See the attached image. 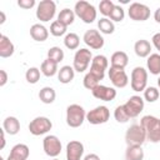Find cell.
<instances>
[{"label":"cell","mask_w":160,"mask_h":160,"mask_svg":"<svg viewBox=\"0 0 160 160\" xmlns=\"http://www.w3.org/2000/svg\"><path fill=\"white\" fill-rule=\"evenodd\" d=\"M140 125L146 132V140L160 142V119L152 115H145L140 120Z\"/></svg>","instance_id":"6da1fadb"},{"label":"cell","mask_w":160,"mask_h":160,"mask_svg":"<svg viewBox=\"0 0 160 160\" xmlns=\"http://www.w3.org/2000/svg\"><path fill=\"white\" fill-rule=\"evenodd\" d=\"M146 140V132L140 124H132L125 132V142L128 146H141Z\"/></svg>","instance_id":"7a4b0ae2"},{"label":"cell","mask_w":160,"mask_h":160,"mask_svg":"<svg viewBox=\"0 0 160 160\" xmlns=\"http://www.w3.org/2000/svg\"><path fill=\"white\" fill-rule=\"evenodd\" d=\"M74 12L76 16H79L85 24H91L94 20H96V9L94 5L85 0H80L75 4Z\"/></svg>","instance_id":"3957f363"},{"label":"cell","mask_w":160,"mask_h":160,"mask_svg":"<svg viewBox=\"0 0 160 160\" xmlns=\"http://www.w3.org/2000/svg\"><path fill=\"white\" fill-rule=\"evenodd\" d=\"M86 119V112L79 104H71L66 109V124L70 128H79Z\"/></svg>","instance_id":"277c9868"},{"label":"cell","mask_w":160,"mask_h":160,"mask_svg":"<svg viewBox=\"0 0 160 160\" xmlns=\"http://www.w3.org/2000/svg\"><path fill=\"white\" fill-rule=\"evenodd\" d=\"M146 84H148V71L141 66L134 68L130 78L131 89L134 91H144L146 89Z\"/></svg>","instance_id":"5b68a950"},{"label":"cell","mask_w":160,"mask_h":160,"mask_svg":"<svg viewBox=\"0 0 160 160\" xmlns=\"http://www.w3.org/2000/svg\"><path fill=\"white\" fill-rule=\"evenodd\" d=\"M92 61V54L89 49H79L76 50L75 55H74V62H72V68L75 71L78 72H84L89 64Z\"/></svg>","instance_id":"8992f818"},{"label":"cell","mask_w":160,"mask_h":160,"mask_svg":"<svg viewBox=\"0 0 160 160\" xmlns=\"http://www.w3.org/2000/svg\"><path fill=\"white\" fill-rule=\"evenodd\" d=\"M55 11H56V5L52 0H42L38 4L36 18L42 22H48L55 16Z\"/></svg>","instance_id":"52a82bcc"},{"label":"cell","mask_w":160,"mask_h":160,"mask_svg":"<svg viewBox=\"0 0 160 160\" xmlns=\"http://www.w3.org/2000/svg\"><path fill=\"white\" fill-rule=\"evenodd\" d=\"M51 128H52V122L46 116H38V118L32 119L29 124V131L35 136L44 135V134L49 132L51 130Z\"/></svg>","instance_id":"ba28073f"},{"label":"cell","mask_w":160,"mask_h":160,"mask_svg":"<svg viewBox=\"0 0 160 160\" xmlns=\"http://www.w3.org/2000/svg\"><path fill=\"white\" fill-rule=\"evenodd\" d=\"M109 118H110V111L104 105L96 106L95 109H92L89 112H86V120L92 125L105 124L109 120Z\"/></svg>","instance_id":"9c48e42d"},{"label":"cell","mask_w":160,"mask_h":160,"mask_svg":"<svg viewBox=\"0 0 160 160\" xmlns=\"http://www.w3.org/2000/svg\"><path fill=\"white\" fill-rule=\"evenodd\" d=\"M128 15L134 21H145L150 18V9L149 6L140 4V2H132L129 6Z\"/></svg>","instance_id":"30bf717a"},{"label":"cell","mask_w":160,"mask_h":160,"mask_svg":"<svg viewBox=\"0 0 160 160\" xmlns=\"http://www.w3.org/2000/svg\"><path fill=\"white\" fill-rule=\"evenodd\" d=\"M44 152L50 158H56L61 152V141L55 135H48L42 140Z\"/></svg>","instance_id":"8fae6325"},{"label":"cell","mask_w":160,"mask_h":160,"mask_svg":"<svg viewBox=\"0 0 160 160\" xmlns=\"http://www.w3.org/2000/svg\"><path fill=\"white\" fill-rule=\"evenodd\" d=\"M108 75H109V79L111 81V84L115 88L122 89L129 84V78H128V75L125 72V69L110 66V69L108 71Z\"/></svg>","instance_id":"7c38bea8"},{"label":"cell","mask_w":160,"mask_h":160,"mask_svg":"<svg viewBox=\"0 0 160 160\" xmlns=\"http://www.w3.org/2000/svg\"><path fill=\"white\" fill-rule=\"evenodd\" d=\"M124 108L128 112V115L131 118H136L140 115V112L144 110V99L139 95L130 96L129 100L124 104Z\"/></svg>","instance_id":"4fadbf2b"},{"label":"cell","mask_w":160,"mask_h":160,"mask_svg":"<svg viewBox=\"0 0 160 160\" xmlns=\"http://www.w3.org/2000/svg\"><path fill=\"white\" fill-rule=\"evenodd\" d=\"M82 40L90 49H94V50H99L104 46V38L95 29L86 30L84 36H82Z\"/></svg>","instance_id":"5bb4252c"},{"label":"cell","mask_w":160,"mask_h":160,"mask_svg":"<svg viewBox=\"0 0 160 160\" xmlns=\"http://www.w3.org/2000/svg\"><path fill=\"white\" fill-rule=\"evenodd\" d=\"M91 94L94 98H96L99 100H104V101H111L116 98V90L114 88L100 85V84L95 89L91 90Z\"/></svg>","instance_id":"9a60e30c"},{"label":"cell","mask_w":160,"mask_h":160,"mask_svg":"<svg viewBox=\"0 0 160 160\" xmlns=\"http://www.w3.org/2000/svg\"><path fill=\"white\" fill-rule=\"evenodd\" d=\"M84 145L78 140H71L66 145V160H81Z\"/></svg>","instance_id":"2e32d148"},{"label":"cell","mask_w":160,"mask_h":160,"mask_svg":"<svg viewBox=\"0 0 160 160\" xmlns=\"http://www.w3.org/2000/svg\"><path fill=\"white\" fill-rule=\"evenodd\" d=\"M30 154L29 146L25 144H16L10 150V154L8 156V160H28Z\"/></svg>","instance_id":"e0dca14e"},{"label":"cell","mask_w":160,"mask_h":160,"mask_svg":"<svg viewBox=\"0 0 160 160\" xmlns=\"http://www.w3.org/2000/svg\"><path fill=\"white\" fill-rule=\"evenodd\" d=\"M30 36L35 40V41H39V42H42L48 39L49 36V31L48 29L41 25V24H34L31 28H30Z\"/></svg>","instance_id":"ac0fdd59"},{"label":"cell","mask_w":160,"mask_h":160,"mask_svg":"<svg viewBox=\"0 0 160 160\" xmlns=\"http://www.w3.org/2000/svg\"><path fill=\"white\" fill-rule=\"evenodd\" d=\"M15 51V46L6 35H0V56L10 58Z\"/></svg>","instance_id":"d6986e66"},{"label":"cell","mask_w":160,"mask_h":160,"mask_svg":"<svg viewBox=\"0 0 160 160\" xmlns=\"http://www.w3.org/2000/svg\"><path fill=\"white\" fill-rule=\"evenodd\" d=\"M2 129L9 135H16L20 131V121L15 116H8L2 122Z\"/></svg>","instance_id":"ffe728a7"},{"label":"cell","mask_w":160,"mask_h":160,"mask_svg":"<svg viewBox=\"0 0 160 160\" xmlns=\"http://www.w3.org/2000/svg\"><path fill=\"white\" fill-rule=\"evenodd\" d=\"M74 75H75V70L70 65H64L58 71V79H59V81L61 84H69V82H71L72 79H74Z\"/></svg>","instance_id":"44dd1931"},{"label":"cell","mask_w":160,"mask_h":160,"mask_svg":"<svg viewBox=\"0 0 160 160\" xmlns=\"http://www.w3.org/2000/svg\"><path fill=\"white\" fill-rule=\"evenodd\" d=\"M134 51L139 58H148L150 55L151 51V45L148 40L145 39H140L135 42L134 45Z\"/></svg>","instance_id":"7402d4cb"},{"label":"cell","mask_w":160,"mask_h":160,"mask_svg":"<svg viewBox=\"0 0 160 160\" xmlns=\"http://www.w3.org/2000/svg\"><path fill=\"white\" fill-rule=\"evenodd\" d=\"M128 62H129V56L124 51H115L110 58V64L111 66H115V68L125 69Z\"/></svg>","instance_id":"603a6c76"},{"label":"cell","mask_w":160,"mask_h":160,"mask_svg":"<svg viewBox=\"0 0 160 160\" xmlns=\"http://www.w3.org/2000/svg\"><path fill=\"white\" fill-rule=\"evenodd\" d=\"M40 71L42 75L48 76V78H51L54 76L55 74H58L59 69H58V62L50 60V59H46L41 62V66H40Z\"/></svg>","instance_id":"cb8c5ba5"},{"label":"cell","mask_w":160,"mask_h":160,"mask_svg":"<svg viewBox=\"0 0 160 160\" xmlns=\"http://www.w3.org/2000/svg\"><path fill=\"white\" fill-rule=\"evenodd\" d=\"M148 70L152 75H160V54H150L146 60Z\"/></svg>","instance_id":"d4e9b609"},{"label":"cell","mask_w":160,"mask_h":160,"mask_svg":"<svg viewBox=\"0 0 160 160\" xmlns=\"http://www.w3.org/2000/svg\"><path fill=\"white\" fill-rule=\"evenodd\" d=\"M55 98H56V92L50 86H45L39 91V99L44 104H52L55 101Z\"/></svg>","instance_id":"484cf974"},{"label":"cell","mask_w":160,"mask_h":160,"mask_svg":"<svg viewBox=\"0 0 160 160\" xmlns=\"http://www.w3.org/2000/svg\"><path fill=\"white\" fill-rule=\"evenodd\" d=\"M126 160H144V150L141 146H128L125 151Z\"/></svg>","instance_id":"4316f807"},{"label":"cell","mask_w":160,"mask_h":160,"mask_svg":"<svg viewBox=\"0 0 160 160\" xmlns=\"http://www.w3.org/2000/svg\"><path fill=\"white\" fill-rule=\"evenodd\" d=\"M74 20H75V12L74 10H70V9H62L58 15V21H60L65 26L71 25Z\"/></svg>","instance_id":"83f0119b"},{"label":"cell","mask_w":160,"mask_h":160,"mask_svg":"<svg viewBox=\"0 0 160 160\" xmlns=\"http://www.w3.org/2000/svg\"><path fill=\"white\" fill-rule=\"evenodd\" d=\"M98 28L100 30V32L102 34H106V35H110L115 31V25L114 22L108 19V18H101L99 21H98Z\"/></svg>","instance_id":"f1b7e54d"},{"label":"cell","mask_w":160,"mask_h":160,"mask_svg":"<svg viewBox=\"0 0 160 160\" xmlns=\"http://www.w3.org/2000/svg\"><path fill=\"white\" fill-rule=\"evenodd\" d=\"M64 44L68 49L70 50H75L79 48L80 45V38L75 34V32H69L65 35V39H64Z\"/></svg>","instance_id":"f546056e"},{"label":"cell","mask_w":160,"mask_h":160,"mask_svg":"<svg viewBox=\"0 0 160 160\" xmlns=\"http://www.w3.org/2000/svg\"><path fill=\"white\" fill-rule=\"evenodd\" d=\"M48 59H50V60H52V61H55V62L59 64L64 59V51H62V49L59 48V46L50 48L48 50Z\"/></svg>","instance_id":"4dcf8cb0"},{"label":"cell","mask_w":160,"mask_h":160,"mask_svg":"<svg viewBox=\"0 0 160 160\" xmlns=\"http://www.w3.org/2000/svg\"><path fill=\"white\" fill-rule=\"evenodd\" d=\"M99 82H100V80H99L94 74H91L90 71L86 72V75L84 76V80H82V84H84V86H85L88 90L95 89V88L99 85Z\"/></svg>","instance_id":"1f68e13d"},{"label":"cell","mask_w":160,"mask_h":160,"mask_svg":"<svg viewBox=\"0 0 160 160\" xmlns=\"http://www.w3.org/2000/svg\"><path fill=\"white\" fill-rule=\"evenodd\" d=\"M114 118H115V120L118 122H121V124L122 122H128L130 120V116L128 115L124 105H119V106L115 108V110H114Z\"/></svg>","instance_id":"d6a6232c"},{"label":"cell","mask_w":160,"mask_h":160,"mask_svg":"<svg viewBox=\"0 0 160 160\" xmlns=\"http://www.w3.org/2000/svg\"><path fill=\"white\" fill-rule=\"evenodd\" d=\"M40 69L38 68H29L25 72V79L29 84H36L40 80Z\"/></svg>","instance_id":"836d02e7"},{"label":"cell","mask_w":160,"mask_h":160,"mask_svg":"<svg viewBox=\"0 0 160 160\" xmlns=\"http://www.w3.org/2000/svg\"><path fill=\"white\" fill-rule=\"evenodd\" d=\"M66 28H68V26H65V25L61 24L60 21L55 20V21H52L51 25H50V34L54 35V36H62V35L66 32Z\"/></svg>","instance_id":"e575fe53"},{"label":"cell","mask_w":160,"mask_h":160,"mask_svg":"<svg viewBox=\"0 0 160 160\" xmlns=\"http://www.w3.org/2000/svg\"><path fill=\"white\" fill-rule=\"evenodd\" d=\"M159 95H160V92L155 86H149L144 90V99L148 102H155L159 99Z\"/></svg>","instance_id":"d590c367"},{"label":"cell","mask_w":160,"mask_h":160,"mask_svg":"<svg viewBox=\"0 0 160 160\" xmlns=\"http://www.w3.org/2000/svg\"><path fill=\"white\" fill-rule=\"evenodd\" d=\"M109 18H110L111 21L120 22V21H122L124 18H125V11H124V9H122L120 5H115V6L112 8V10H111Z\"/></svg>","instance_id":"8d00e7d4"},{"label":"cell","mask_w":160,"mask_h":160,"mask_svg":"<svg viewBox=\"0 0 160 160\" xmlns=\"http://www.w3.org/2000/svg\"><path fill=\"white\" fill-rule=\"evenodd\" d=\"M114 6H115V4H114L111 0H102V1H100V4H99V10H100V12L106 18V16L110 15V12H111V10H112Z\"/></svg>","instance_id":"74e56055"},{"label":"cell","mask_w":160,"mask_h":160,"mask_svg":"<svg viewBox=\"0 0 160 160\" xmlns=\"http://www.w3.org/2000/svg\"><path fill=\"white\" fill-rule=\"evenodd\" d=\"M91 64L92 65H96V66H100L104 70H106L108 66H109V60H108V58L105 55H96V56L92 58Z\"/></svg>","instance_id":"f35d334b"},{"label":"cell","mask_w":160,"mask_h":160,"mask_svg":"<svg viewBox=\"0 0 160 160\" xmlns=\"http://www.w3.org/2000/svg\"><path fill=\"white\" fill-rule=\"evenodd\" d=\"M18 5L22 9H31L35 5V0H18Z\"/></svg>","instance_id":"ab89813d"},{"label":"cell","mask_w":160,"mask_h":160,"mask_svg":"<svg viewBox=\"0 0 160 160\" xmlns=\"http://www.w3.org/2000/svg\"><path fill=\"white\" fill-rule=\"evenodd\" d=\"M151 41H152V45L156 48V50L160 51V32L154 34L152 38H151Z\"/></svg>","instance_id":"60d3db41"},{"label":"cell","mask_w":160,"mask_h":160,"mask_svg":"<svg viewBox=\"0 0 160 160\" xmlns=\"http://www.w3.org/2000/svg\"><path fill=\"white\" fill-rule=\"evenodd\" d=\"M8 82V74L5 70H0V86H4Z\"/></svg>","instance_id":"b9f144b4"},{"label":"cell","mask_w":160,"mask_h":160,"mask_svg":"<svg viewBox=\"0 0 160 160\" xmlns=\"http://www.w3.org/2000/svg\"><path fill=\"white\" fill-rule=\"evenodd\" d=\"M84 160H100V158H99L96 154H88V155L84 158Z\"/></svg>","instance_id":"7bdbcfd3"},{"label":"cell","mask_w":160,"mask_h":160,"mask_svg":"<svg viewBox=\"0 0 160 160\" xmlns=\"http://www.w3.org/2000/svg\"><path fill=\"white\" fill-rule=\"evenodd\" d=\"M154 19H155L156 22L160 24V8H158V9L155 10V12H154Z\"/></svg>","instance_id":"ee69618b"},{"label":"cell","mask_w":160,"mask_h":160,"mask_svg":"<svg viewBox=\"0 0 160 160\" xmlns=\"http://www.w3.org/2000/svg\"><path fill=\"white\" fill-rule=\"evenodd\" d=\"M5 148V131L4 129L1 130V145H0V149H4Z\"/></svg>","instance_id":"f6af8a7d"},{"label":"cell","mask_w":160,"mask_h":160,"mask_svg":"<svg viewBox=\"0 0 160 160\" xmlns=\"http://www.w3.org/2000/svg\"><path fill=\"white\" fill-rule=\"evenodd\" d=\"M0 25H2L4 22H5V14H4V11H0Z\"/></svg>","instance_id":"bcb514c9"},{"label":"cell","mask_w":160,"mask_h":160,"mask_svg":"<svg viewBox=\"0 0 160 160\" xmlns=\"http://www.w3.org/2000/svg\"><path fill=\"white\" fill-rule=\"evenodd\" d=\"M158 86H159V89H160V76H159V79H158Z\"/></svg>","instance_id":"7dc6e473"},{"label":"cell","mask_w":160,"mask_h":160,"mask_svg":"<svg viewBox=\"0 0 160 160\" xmlns=\"http://www.w3.org/2000/svg\"><path fill=\"white\" fill-rule=\"evenodd\" d=\"M52 160H59V159H56V158H54V159H52Z\"/></svg>","instance_id":"c3c4849f"}]
</instances>
